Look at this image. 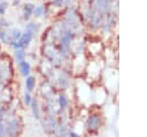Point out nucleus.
Masks as SVG:
<instances>
[{
    "mask_svg": "<svg viewBox=\"0 0 147 137\" xmlns=\"http://www.w3.org/2000/svg\"><path fill=\"white\" fill-rule=\"evenodd\" d=\"M59 105H60L61 108H65V107L68 106V99H67V97H65L63 93L60 94V98H59Z\"/></svg>",
    "mask_w": 147,
    "mask_h": 137,
    "instance_id": "obj_14",
    "label": "nucleus"
},
{
    "mask_svg": "<svg viewBox=\"0 0 147 137\" xmlns=\"http://www.w3.org/2000/svg\"><path fill=\"white\" fill-rule=\"evenodd\" d=\"M22 32L23 31L20 28H16V26H10L9 29H7V36H6L5 45H8L10 47V45L13 43H15L16 40H18V38L21 37Z\"/></svg>",
    "mask_w": 147,
    "mask_h": 137,
    "instance_id": "obj_3",
    "label": "nucleus"
},
{
    "mask_svg": "<svg viewBox=\"0 0 147 137\" xmlns=\"http://www.w3.org/2000/svg\"><path fill=\"white\" fill-rule=\"evenodd\" d=\"M69 137H79L77 134H75V132H70V135H69Z\"/></svg>",
    "mask_w": 147,
    "mask_h": 137,
    "instance_id": "obj_18",
    "label": "nucleus"
},
{
    "mask_svg": "<svg viewBox=\"0 0 147 137\" xmlns=\"http://www.w3.org/2000/svg\"><path fill=\"white\" fill-rule=\"evenodd\" d=\"M25 81H24V85H25V91L28 92H32L34 89H36V84H37V81H36V77L33 75H29L26 77H24Z\"/></svg>",
    "mask_w": 147,
    "mask_h": 137,
    "instance_id": "obj_8",
    "label": "nucleus"
},
{
    "mask_svg": "<svg viewBox=\"0 0 147 137\" xmlns=\"http://www.w3.org/2000/svg\"><path fill=\"white\" fill-rule=\"evenodd\" d=\"M31 101H32L31 92L25 91V92H24V94H23V102H24V105L29 107V106H30V104H31Z\"/></svg>",
    "mask_w": 147,
    "mask_h": 137,
    "instance_id": "obj_13",
    "label": "nucleus"
},
{
    "mask_svg": "<svg viewBox=\"0 0 147 137\" xmlns=\"http://www.w3.org/2000/svg\"><path fill=\"white\" fill-rule=\"evenodd\" d=\"M34 3L32 2H25L23 3L22 6V20L26 23L30 21V18L32 17V12H33V8H34Z\"/></svg>",
    "mask_w": 147,
    "mask_h": 137,
    "instance_id": "obj_4",
    "label": "nucleus"
},
{
    "mask_svg": "<svg viewBox=\"0 0 147 137\" xmlns=\"http://www.w3.org/2000/svg\"><path fill=\"white\" fill-rule=\"evenodd\" d=\"M6 36H7V29H5V28H2V26L0 25V43H1V44H5V41H6Z\"/></svg>",
    "mask_w": 147,
    "mask_h": 137,
    "instance_id": "obj_15",
    "label": "nucleus"
},
{
    "mask_svg": "<svg viewBox=\"0 0 147 137\" xmlns=\"http://www.w3.org/2000/svg\"><path fill=\"white\" fill-rule=\"evenodd\" d=\"M33 38H34V35H33L32 32H30V31H28V30H24V31L22 32L21 37L18 38V40H16L15 43H13V44L10 45V48H11L13 51H14V50H17V48L26 50V48L30 46V44L32 43Z\"/></svg>",
    "mask_w": 147,
    "mask_h": 137,
    "instance_id": "obj_2",
    "label": "nucleus"
},
{
    "mask_svg": "<svg viewBox=\"0 0 147 137\" xmlns=\"http://www.w3.org/2000/svg\"><path fill=\"white\" fill-rule=\"evenodd\" d=\"M0 1H3V0H0Z\"/></svg>",
    "mask_w": 147,
    "mask_h": 137,
    "instance_id": "obj_20",
    "label": "nucleus"
},
{
    "mask_svg": "<svg viewBox=\"0 0 147 137\" xmlns=\"http://www.w3.org/2000/svg\"><path fill=\"white\" fill-rule=\"evenodd\" d=\"M17 68H18V71L20 74L23 76V77H26L31 74V64L28 60H24L20 63H17Z\"/></svg>",
    "mask_w": 147,
    "mask_h": 137,
    "instance_id": "obj_5",
    "label": "nucleus"
},
{
    "mask_svg": "<svg viewBox=\"0 0 147 137\" xmlns=\"http://www.w3.org/2000/svg\"><path fill=\"white\" fill-rule=\"evenodd\" d=\"M24 30H28L30 32H32L33 35H36L39 30H40V24L38 22H26L25 26H24Z\"/></svg>",
    "mask_w": 147,
    "mask_h": 137,
    "instance_id": "obj_9",
    "label": "nucleus"
},
{
    "mask_svg": "<svg viewBox=\"0 0 147 137\" xmlns=\"http://www.w3.org/2000/svg\"><path fill=\"white\" fill-rule=\"evenodd\" d=\"M64 3V0H53L52 1V5L54 7H62Z\"/></svg>",
    "mask_w": 147,
    "mask_h": 137,
    "instance_id": "obj_16",
    "label": "nucleus"
},
{
    "mask_svg": "<svg viewBox=\"0 0 147 137\" xmlns=\"http://www.w3.org/2000/svg\"><path fill=\"white\" fill-rule=\"evenodd\" d=\"M44 14H45V7H44V5H37V6H34L33 12H32V17L39 18Z\"/></svg>",
    "mask_w": 147,
    "mask_h": 137,
    "instance_id": "obj_10",
    "label": "nucleus"
},
{
    "mask_svg": "<svg viewBox=\"0 0 147 137\" xmlns=\"http://www.w3.org/2000/svg\"><path fill=\"white\" fill-rule=\"evenodd\" d=\"M26 50H23V48H17V50H14V53H13V60L14 62L17 64L24 60H26Z\"/></svg>",
    "mask_w": 147,
    "mask_h": 137,
    "instance_id": "obj_6",
    "label": "nucleus"
},
{
    "mask_svg": "<svg viewBox=\"0 0 147 137\" xmlns=\"http://www.w3.org/2000/svg\"><path fill=\"white\" fill-rule=\"evenodd\" d=\"M0 25L5 29H9L11 26V22L6 16H0Z\"/></svg>",
    "mask_w": 147,
    "mask_h": 137,
    "instance_id": "obj_12",
    "label": "nucleus"
},
{
    "mask_svg": "<svg viewBox=\"0 0 147 137\" xmlns=\"http://www.w3.org/2000/svg\"><path fill=\"white\" fill-rule=\"evenodd\" d=\"M23 131V122L16 111L10 106L7 114L0 120V137H20Z\"/></svg>",
    "mask_w": 147,
    "mask_h": 137,
    "instance_id": "obj_1",
    "label": "nucleus"
},
{
    "mask_svg": "<svg viewBox=\"0 0 147 137\" xmlns=\"http://www.w3.org/2000/svg\"><path fill=\"white\" fill-rule=\"evenodd\" d=\"M8 8H9V3L6 0L0 1V16H5L7 14Z\"/></svg>",
    "mask_w": 147,
    "mask_h": 137,
    "instance_id": "obj_11",
    "label": "nucleus"
},
{
    "mask_svg": "<svg viewBox=\"0 0 147 137\" xmlns=\"http://www.w3.org/2000/svg\"><path fill=\"white\" fill-rule=\"evenodd\" d=\"M1 53H2V50H1V45H0V55H1Z\"/></svg>",
    "mask_w": 147,
    "mask_h": 137,
    "instance_id": "obj_19",
    "label": "nucleus"
},
{
    "mask_svg": "<svg viewBox=\"0 0 147 137\" xmlns=\"http://www.w3.org/2000/svg\"><path fill=\"white\" fill-rule=\"evenodd\" d=\"M20 3H21V0H14V1H13V3H11V6H14V7H17Z\"/></svg>",
    "mask_w": 147,
    "mask_h": 137,
    "instance_id": "obj_17",
    "label": "nucleus"
},
{
    "mask_svg": "<svg viewBox=\"0 0 147 137\" xmlns=\"http://www.w3.org/2000/svg\"><path fill=\"white\" fill-rule=\"evenodd\" d=\"M32 111V114H33V117L36 120H40L41 119V109H40V106L38 104V100L36 98H32V101L29 106Z\"/></svg>",
    "mask_w": 147,
    "mask_h": 137,
    "instance_id": "obj_7",
    "label": "nucleus"
}]
</instances>
